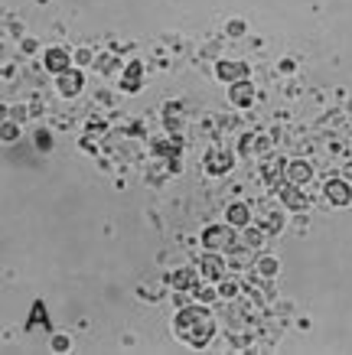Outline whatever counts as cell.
Listing matches in <instances>:
<instances>
[{"instance_id": "1", "label": "cell", "mask_w": 352, "mask_h": 355, "mask_svg": "<svg viewBox=\"0 0 352 355\" xmlns=\"http://www.w3.org/2000/svg\"><path fill=\"white\" fill-rule=\"evenodd\" d=\"M173 336L180 339L183 345H190V349H206V345L212 343L215 336V316L209 310V303H190V306H183L176 310L173 316Z\"/></svg>"}, {"instance_id": "2", "label": "cell", "mask_w": 352, "mask_h": 355, "mask_svg": "<svg viewBox=\"0 0 352 355\" xmlns=\"http://www.w3.org/2000/svg\"><path fill=\"white\" fill-rule=\"evenodd\" d=\"M225 268H228V261L219 251L206 248V254H199V270H203V280H209V284H219L225 277Z\"/></svg>"}, {"instance_id": "3", "label": "cell", "mask_w": 352, "mask_h": 355, "mask_svg": "<svg viewBox=\"0 0 352 355\" xmlns=\"http://www.w3.org/2000/svg\"><path fill=\"white\" fill-rule=\"evenodd\" d=\"M323 196H326L330 205L346 209V205L352 202V186L346 183V180H340V176H333V180H326V186H323Z\"/></svg>"}, {"instance_id": "4", "label": "cell", "mask_w": 352, "mask_h": 355, "mask_svg": "<svg viewBox=\"0 0 352 355\" xmlns=\"http://www.w3.org/2000/svg\"><path fill=\"white\" fill-rule=\"evenodd\" d=\"M72 53L69 49H62V46H53V49H46L43 53V65L46 72H53V76H62V72H69L72 69Z\"/></svg>"}, {"instance_id": "5", "label": "cell", "mask_w": 352, "mask_h": 355, "mask_svg": "<svg viewBox=\"0 0 352 355\" xmlns=\"http://www.w3.org/2000/svg\"><path fill=\"white\" fill-rule=\"evenodd\" d=\"M199 280H203V270L199 268H176L170 274V287L180 293H192L199 287Z\"/></svg>"}, {"instance_id": "6", "label": "cell", "mask_w": 352, "mask_h": 355, "mask_svg": "<svg viewBox=\"0 0 352 355\" xmlns=\"http://www.w3.org/2000/svg\"><path fill=\"white\" fill-rule=\"evenodd\" d=\"M278 199H280V205H284V209H290V212H303V209H310L307 196H303V186H297V183H284V186H280Z\"/></svg>"}, {"instance_id": "7", "label": "cell", "mask_w": 352, "mask_h": 355, "mask_svg": "<svg viewBox=\"0 0 352 355\" xmlns=\"http://www.w3.org/2000/svg\"><path fill=\"white\" fill-rule=\"evenodd\" d=\"M232 228V225H228ZM225 225H209L203 232V245L209 248V251H228L232 248V241H235V235L228 232Z\"/></svg>"}, {"instance_id": "8", "label": "cell", "mask_w": 352, "mask_h": 355, "mask_svg": "<svg viewBox=\"0 0 352 355\" xmlns=\"http://www.w3.org/2000/svg\"><path fill=\"white\" fill-rule=\"evenodd\" d=\"M251 76V69H248V62H232V59H222V62L215 65V78L219 82H228V85H235V82H242V78Z\"/></svg>"}, {"instance_id": "9", "label": "cell", "mask_w": 352, "mask_h": 355, "mask_svg": "<svg viewBox=\"0 0 352 355\" xmlns=\"http://www.w3.org/2000/svg\"><path fill=\"white\" fill-rule=\"evenodd\" d=\"M140 88H144V62H128V69L121 72V92H128V95H137Z\"/></svg>"}, {"instance_id": "10", "label": "cell", "mask_w": 352, "mask_h": 355, "mask_svg": "<svg viewBox=\"0 0 352 355\" xmlns=\"http://www.w3.org/2000/svg\"><path fill=\"white\" fill-rule=\"evenodd\" d=\"M183 124H186V108H183L180 101H167V105H163V128L170 130V137L180 134Z\"/></svg>"}, {"instance_id": "11", "label": "cell", "mask_w": 352, "mask_h": 355, "mask_svg": "<svg viewBox=\"0 0 352 355\" xmlns=\"http://www.w3.org/2000/svg\"><path fill=\"white\" fill-rule=\"evenodd\" d=\"M225 261H228V268L232 270H248V268H255L258 258H255V251L251 248H242V245H235L225 251Z\"/></svg>"}, {"instance_id": "12", "label": "cell", "mask_w": 352, "mask_h": 355, "mask_svg": "<svg viewBox=\"0 0 352 355\" xmlns=\"http://www.w3.org/2000/svg\"><path fill=\"white\" fill-rule=\"evenodd\" d=\"M232 157H228V153L225 150H219V147H215V150H209L206 153V160H203V166H206V173H209V176H225V173L232 170Z\"/></svg>"}, {"instance_id": "13", "label": "cell", "mask_w": 352, "mask_h": 355, "mask_svg": "<svg viewBox=\"0 0 352 355\" xmlns=\"http://www.w3.org/2000/svg\"><path fill=\"white\" fill-rule=\"evenodd\" d=\"M82 85H85V78H82L78 69H69V72H62V76L56 78V88H59V95L62 98H75L78 92H82Z\"/></svg>"}, {"instance_id": "14", "label": "cell", "mask_w": 352, "mask_h": 355, "mask_svg": "<svg viewBox=\"0 0 352 355\" xmlns=\"http://www.w3.org/2000/svg\"><path fill=\"white\" fill-rule=\"evenodd\" d=\"M228 101H232L235 108H248V105L255 101V85H251V78H242V82L228 85Z\"/></svg>"}, {"instance_id": "15", "label": "cell", "mask_w": 352, "mask_h": 355, "mask_svg": "<svg viewBox=\"0 0 352 355\" xmlns=\"http://www.w3.org/2000/svg\"><path fill=\"white\" fill-rule=\"evenodd\" d=\"M225 222L232 228H245V225H251V205H245V202H232L228 209H225Z\"/></svg>"}, {"instance_id": "16", "label": "cell", "mask_w": 352, "mask_h": 355, "mask_svg": "<svg viewBox=\"0 0 352 355\" xmlns=\"http://www.w3.org/2000/svg\"><path fill=\"white\" fill-rule=\"evenodd\" d=\"M310 180H313V163H307V160H294V163H287V183L307 186Z\"/></svg>"}, {"instance_id": "17", "label": "cell", "mask_w": 352, "mask_h": 355, "mask_svg": "<svg viewBox=\"0 0 352 355\" xmlns=\"http://www.w3.org/2000/svg\"><path fill=\"white\" fill-rule=\"evenodd\" d=\"M265 228H258V225H245L242 228V238H235L232 241V248L235 245H242V248H251V251H258V248L265 245Z\"/></svg>"}, {"instance_id": "18", "label": "cell", "mask_w": 352, "mask_h": 355, "mask_svg": "<svg viewBox=\"0 0 352 355\" xmlns=\"http://www.w3.org/2000/svg\"><path fill=\"white\" fill-rule=\"evenodd\" d=\"M150 150H153V157H163V160H173V157H180V150H183V144L176 137H170V140H153L150 144Z\"/></svg>"}, {"instance_id": "19", "label": "cell", "mask_w": 352, "mask_h": 355, "mask_svg": "<svg viewBox=\"0 0 352 355\" xmlns=\"http://www.w3.org/2000/svg\"><path fill=\"white\" fill-rule=\"evenodd\" d=\"M242 291H245V284H242L238 277H222L219 280V297H222V300H235Z\"/></svg>"}, {"instance_id": "20", "label": "cell", "mask_w": 352, "mask_h": 355, "mask_svg": "<svg viewBox=\"0 0 352 355\" xmlns=\"http://www.w3.org/2000/svg\"><path fill=\"white\" fill-rule=\"evenodd\" d=\"M258 274H261V277H278V270H280V261L274 258V254H261V258H258Z\"/></svg>"}, {"instance_id": "21", "label": "cell", "mask_w": 352, "mask_h": 355, "mask_svg": "<svg viewBox=\"0 0 352 355\" xmlns=\"http://www.w3.org/2000/svg\"><path fill=\"white\" fill-rule=\"evenodd\" d=\"M192 297H196V300H199V303L222 300V297H219V287H196V291H192Z\"/></svg>"}, {"instance_id": "22", "label": "cell", "mask_w": 352, "mask_h": 355, "mask_svg": "<svg viewBox=\"0 0 352 355\" xmlns=\"http://www.w3.org/2000/svg\"><path fill=\"white\" fill-rule=\"evenodd\" d=\"M0 137L7 140V144H10V140H17V137H20V124H13V121L7 118V121H3V128H0Z\"/></svg>"}, {"instance_id": "23", "label": "cell", "mask_w": 352, "mask_h": 355, "mask_svg": "<svg viewBox=\"0 0 352 355\" xmlns=\"http://www.w3.org/2000/svg\"><path fill=\"white\" fill-rule=\"evenodd\" d=\"M49 345H53V352H69V349H72V339H69L65 333H56Z\"/></svg>"}, {"instance_id": "24", "label": "cell", "mask_w": 352, "mask_h": 355, "mask_svg": "<svg viewBox=\"0 0 352 355\" xmlns=\"http://www.w3.org/2000/svg\"><path fill=\"white\" fill-rule=\"evenodd\" d=\"M40 320H46V306L36 300V303H33V316H30V323H26V329H36V323H40Z\"/></svg>"}, {"instance_id": "25", "label": "cell", "mask_w": 352, "mask_h": 355, "mask_svg": "<svg viewBox=\"0 0 352 355\" xmlns=\"http://www.w3.org/2000/svg\"><path fill=\"white\" fill-rule=\"evenodd\" d=\"M36 147H40V150H53V134H49V130H36Z\"/></svg>"}, {"instance_id": "26", "label": "cell", "mask_w": 352, "mask_h": 355, "mask_svg": "<svg viewBox=\"0 0 352 355\" xmlns=\"http://www.w3.org/2000/svg\"><path fill=\"white\" fill-rule=\"evenodd\" d=\"M225 30H228V36H245V20H228Z\"/></svg>"}, {"instance_id": "27", "label": "cell", "mask_w": 352, "mask_h": 355, "mask_svg": "<svg viewBox=\"0 0 352 355\" xmlns=\"http://www.w3.org/2000/svg\"><path fill=\"white\" fill-rule=\"evenodd\" d=\"M72 59H75V65H92V49H75Z\"/></svg>"}, {"instance_id": "28", "label": "cell", "mask_w": 352, "mask_h": 355, "mask_svg": "<svg viewBox=\"0 0 352 355\" xmlns=\"http://www.w3.org/2000/svg\"><path fill=\"white\" fill-rule=\"evenodd\" d=\"M251 147H255V137H251V134H245V137H242V144H238V150H242V153H248V150H251Z\"/></svg>"}, {"instance_id": "29", "label": "cell", "mask_w": 352, "mask_h": 355, "mask_svg": "<svg viewBox=\"0 0 352 355\" xmlns=\"http://www.w3.org/2000/svg\"><path fill=\"white\" fill-rule=\"evenodd\" d=\"M23 53L33 55V53H36V43H33V40H23Z\"/></svg>"}, {"instance_id": "30", "label": "cell", "mask_w": 352, "mask_h": 355, "mask_svg": "<svg viewBox=\"0 0 352 355\" xmlns=\"http://www.w3.org/2000/svg\"><path fill=\"white\" fill-rule=\"evenodd\" d=\"M88 130H92V134H95V130H105V121H92V124H88Z\"/></svg>"}]
</instances>
